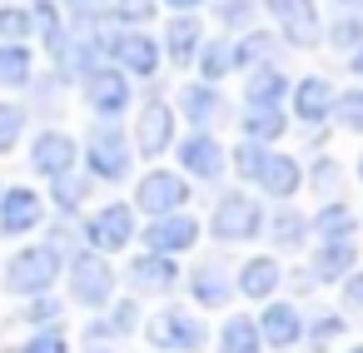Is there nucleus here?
<instances>
[{"label": "nucleus", "mask_w": 363, "mask_h": 353, "mask_svg": "<svg viewBox=\"0 0 363 353\" xmlns=\"http://www.w3.org/2000/svg\"><path fill=\"white\" fill-rule=\"evenodd\" d=\"M55 274H60V249L55 244H30L6 264V288L35 298V293H45L55 284Z\"/></svg>", "instance_id": "f257e3e1"}, {"label": "nucleus", "mask_w": 363, "mask_h": 353, "mask_svg": "<svg viewBox=\"0 0 363 353\" xmlns=\"http://www.w3.org/2000/svg\"><path fill=\"white\" fill-rule=\"evenodd\" d=\"M70 293H75V303H85V308H105V303H110L115 274H110V264H105L95 249L70 264Z\"/></svg>", "instance_id": "f03ea898"}, {"label": "nucleus", "mask_w": 363, "mask_h": 353, "mask_svg": "<svg viewBox=\"0 0 363 353\" xmlns=\"http://www.w3.org/2000/svg\"><path fill=\"white\" fill-rule=\"evenodd\" d=\"M90 174L95 179H125V169H130V145H125V135L115 130V125H100V130H90Z\"/></svg>", "instance_id": "7ed1b4c3"}, {"label": "nucleus", "mask_w": 363, "mask_h": 353, "mask_svg": "<svg viewBox=\"0 0 363 353\" xmlns=\"http://www.w3.org/2000/svg\"><path fill=\"white\" fill-rule=\"evenodd\" d=\"M214 234L219 239H254L259 229H264V214H259V204L249 199V194H224L219 204H214Z\"/></svg>", "instance_id": "20e7f679"}, {"label": "nucleus", "mask_w": 363, "mask_h": 353, "mask_svg": "<svg viewBox=\"0 0 363 353\" xmlns=\"http://www.w3.org/2000/svg\"><path fill=\"white\" fill-rule=\"evenodd\" d=\"M150 343L155 348H174V353H194L199 343H204V323L194 318V313H179V308H169V313H160L155 323H150Z\"/></svg>", "instance_id": "39448f33"}, {"label": "nucleus", "mask_w": 363, "mask_h": 353, "mask_svg": "<svg viewBox=\"0 0 363 353\" xmlns=\"http://www.w3.org/2000/svg\"><path fill=\"white\" fill-rule=\"evenodd\" d=\"M40 219H45V204H40V194L35 189H26V184H16V189H6L0 194V234H30V229H40Z\"/></svg>", "instance_id": "423d86ee"}, {"label": "nucleus", "mask_w": 363, "mask_h": 353, "mask_svg": "<svg viewBox=\"0 0 363 353\" xmlns=\"http://www.w3.org/2000/svg\"><path fill=\"white\" fill-rule=\"evenodd\" d=\"M30 169L45 174V179H60L75 169V140L65 130H40L35 145H30Z\"/></svg>", "instance_id": "0eeeda50"}, {"label": "nucleus", "mask_w": 363, "mask_h": 353, "mask_svg": "<svg viewBox=\"0 0 363 353\" xmlns=\"http://www.w3.org/2000/svg\"><path fill=\"white\" fill-rule=\"evenodd\" d=\"M130 234H135V214H130L125 204H110V209H100V214L90 219V229H85L90 249H100V254H115V249H125V244H130Z\"/></svg>", "instance_id": "6e6552de"}, {"label": "nucleus", "mask_w": 363, "mask_h": 353, "mask_svg": "<svg viewBox=\"0 0 363 353\" xmlns=\"http://www.w3.org/2000/svg\"><path fill=\"white\" fill-rule=\"evenodd\" d=\"M85 100H90V110L95 115H120L125 105H130V80L120 75V70H90L85 75Z\"/></svg>", "instance_id": "1a4fd4ad"}, {"label": "nucleus", "mask_w": 363, "mask_h": 353, "mask_svg": "<svg viewBox=\"0 0 363 353\" xmlns=\"http://www.w3.org/2000/svg\"><path fill=\"white\" fill-rule=\"evenodd\" d=\"M135 199H140V209H150V214H174V209L189 199V189H184V179H174V174L155 169V174H145V179H140Z\"/></svg>", "instance_id": "9d476101"}, {"label": "nucleus", "mask_w": 363, "mask_h": 353, "mask_svg": "<svg viewBox=\"0 0 363 353\" xmlns=\"http://www.w3.org/2000/svg\"><path fill=\"white\" fill-rule=\"evenodd\" d=\"M274 21L284 26V35L294 45H313L318 40V16H313V0H269Z\"/></svg>", "instance_id": "9b49d317"}, {"label": "nucleus", "mask_w": 363, "mask_h": 353, "mask_svg": "<svg viewBox=\"0 0 363 353\" xmlns=\"http://www.w3.org/2000/svg\"><path fill=\"white\" fill-rule=\"evenodd\" d=\"M194 239H199V224L184 219V214H160V219L145 229V244H150L155 254H179V249H189Z\"/></svg>", "instance_id": "f8f14e48"}, {"label": "nucleus", "mask_w": 363, "mask_h": 353, "mask_svg": "<svg viewBox=\"0 0 363 353\" xmlns=\"http://www.w3.org/2000/svg\"><path fill=\"white\" fill-rule=\"evenodd\" d=\"M174 140V110L169 105H145V115H140V130H135V145H140V155H164V145Z\"/></svg>", "instance_id": "ddd939ff"}, {"label": "nucleus", "mask_w": 363, "mask_h": 353, "mask_svg": "<svg viewBox=\"0 0 363 353\" xmlns=\"http://www.w3.org/2000/svg\"><path fill=\"white\" fill-rule=\"evenodd\" d=\"M294 115L298 120H323V115H333V85L328 80H318V75H308V80H298L294 85Z\"/></svg>", "instance_id": "4468645a"}, {"label": "nucleus", "mask_w": 363, "mask_h": 353, "mask_svg": "<svg viewBox=\"0 0 363 353\" xmlns=\"http://www.w3.org/2000/svg\"><path fill=\"white\" fill-rule=\"evenodd\" d=\"M174 274H179V269H174L169 254H145V259L130 264V284H135L140 293H160V288H169Z\"/></svg>", "instance_id": "2eb2a0df"}, {"label": "nucleus", "mask_w": 363, "mask_h": 353, "mask_svg": "<svg viewBox=\"0 0 363 353\" xmlns=\"http://www.w3.org/2000/svg\"><path fill=\"white\" fill-rule=\"evenodd\" d=\"M179 159H184V169L199 174V179H214V174L224 169V150H219L209 135H189L184 150H179Z\"/></svg>", "instance_id": "dca6fc26"}, {"label": "nucleus", "mask_w": 363, "mask_h": 353, "mask_svg": "<svg viewBox=\"0 0 363 353\" xmlns=\"http://www.w3.org/2000/svg\"><path fill=\"white\" fill-rule=\"evenodd\" d=\"M115 60L125 65V70H135V75H155V65H160V55H155V40L150 35H115Z\"/></svg>", "instance_id": "f3484780"}, {"label": "nucleus", "mask_w": 363, "mask_h": 353, "mask_svg": "<svg viewBox=\"0 0 363 353\" xmlns=\"http://www.w3.org/2000/svg\"><path fill=\"white\" fill-rule=\"evenodd\" d=\"M254 179L264 184V194L289 199V194L298 189V164H294L289 155H264V164H259V174H254Z\"/></svg>", "instance_id": "a211bd4d"}, {"label": "nucleus", "mask_w": 363, "mask_h": 353, "mask_svg": "<svg viewBox=\"0 0 363 353\" xmlns=\"http://www.w3.org/2000/svg\"><path fill=\"white\" fill-rule=\"evenodd\" d=\"M298 333H303V323H298V313H294L289 303H269V308H264L259 338H269L274 348H289V343H298Z\"/></svg>", "instance_id": "6ab92c4d"}, {"label": "nucleus", "mask_w": 363, "mask_h": 353, "mask_svg": "<svg viewBox=\"0 0 363 353\" xmlns=\"http://www.w3.org/2000/svg\"><path fill=\"white\" fill-rule=\"evenodd\" d=\"M30 75H35L30 45H0V85H6V90H21V85H30Z\"/></svg>", "instance_id": "aec40b11"}, {"label": "nucleus", "mask_w": 363, "mask_h": 353, "mask_svg": "<svg viewBox=\"0 0 363 353\" xmlns=\"http://www.w3.org/2000/svg\"><path fill=\"white\" fill-rule=\"evenodd\" d=\"M239 288H244L249 298H269V293L279 288V264H274V259H249L244 274H239Z\"/></svg>", "instance_id": "412c9836"}, {"label": "nucleus", "mask_w": 363, "mask_h": 353, "mask_svg": "<svg viewBox=\"0 0 363 353\" xmlns=\"http://www.w3.org/2000/svg\"><path fill=\"white\" fill-rule=\"evenodd\" d=\"M348 269H353V239H328V244L318 249L313 274H318V279H343Z\"/></svg>", "instance_id": "4be33fe9"}, {"label": "nucleus", "mask_w": 363, "mask_h": 353, "mask_svg": "<svg viewBox=\"0 0 363 353\" xmlns=\"http://www.w3.org/2000/svg\"><path fill=\"white\" fill-rule=\"evenodd\" d=\"M259 328H254V318H229L224 323V333H219V353H259Z\"/></svg>", "instance_id": "5701e85b"}, {"label": "nucleus", "mask_w": 363, "mask_h": 353, "mask_svg": "<svg viewBox=\"0 0 363 353\" xmlns=\"http://www.w3.org/2000/svg\"><path fill=\"white\" fill-rule=\"evenodd\" d=\"M26 35H35V16L21 6H0V45H26Z\"/></svg>", "instance_id": "b1692460"}, {"label": "nucleus", "mask_w": 363, "mask_h": 353, "mask_svg": "<svg viewBox=\"0 0 363 353\" xmlns=\"http://www.w3.org/2000/svg\"><path fill=\"white\" fill-rule=\"evenodd\" d=\"M289 90V80L279 75V70H259V75H249V105H259V110H274V100Z\"/></svg>", "instance_id": "393cba45"}, {"label": "nucleus", "mask_w": 363, "mask_h": 353, "mask_svg": "<svg viewBox=\"0 0 363 353\" xmlns=\"http://www.w3.org/2000/svg\"><path fill=\"white\" fill-rule=\"evenodd\" d=\"M194 298H199V303H209V308L229 303V284H224V274H219L214 264L194 269Z\"/></svg>", "instance_id": "a878e982"}, {"label": "nucleus", "mask_w": 363, "mask_h": 353, "mask_svg": "<svg viewBox=\"0 0 363 353\" xmlns=\"http://www.w3.org/2000/svg\"><path fill=\"white\" fill-rule=\"evenodd\" d=\"M179 110H184L189 120H214L224 105H219V95H214V90H204V85H189V90L179 95Z\"/></svg>", "instance_id": "bb28decb"}, {"label": "nucleus", "mask_w": 363, "mask_h": 353, "mask_svg": "<svg viewBox=\"0 0 363 353\" xmlns=\"http://www.w3.org/2000/svg\"><path fill=\"white\" fill-rule=\"evenodd\" d=\"M313 229H318L323 239H348V234H353V209H348V204H328V209H318Z\"/></svg>", "instance_id": "cd10ccee"}, {"label": "nucleus", "mask_w": 363, "mask_h": 353, "mask_svg": "<svg viewBox=\"0 0 363 353\" xmlns=\"http://www.w3.org/2000/svg\"><path fill=\"white\" fill-rule=\"evenodd\" d=\"M194 45H199V26H194L189 16H179V21L169 26V55H174V65H184V60L194 55Z\"/></svg>", "instance_id": "c85d7f7f"}, {"label": "nucleus", "mask_w": 363, "mask_h": 353, "mask_svg": "<svg viewBox=\"0 0 363 353\" xmlns=\"http://www.w3.org/2000/svg\"><path fill=\"white\" fill-rule=\"evenodd\" d=\"M244 135L249 140H279L284 135V115L279 110H254V115H244Z\"/></svg>", "instance_id": "c756f323"}, {"label": "nucleus", "mask_w": 363, "mask_h": 353, "mask_svg": "<svg viewBox=\"0 0 363 353\" xmlns=\"http://www.w3.org/2000/svg\"><path fill=\"white\" fill-rule=\"evenodd\" d=\"M21 130H26V110H21V105H0V155L16 150Z\"/></svg>", "instance_id": "7c9ffc66"}, {"label": "nucleus", "mask_w": 363, "mask_h": 353, "mask_svg": "<svg viewBox=\"0 0 363 353\" xmlns=\"http://www.w3.org/2000/svg\"><path fill=\"white\" fill-rule=\"evenodd\" d=\"M21 353H70V343H65L60 328H40V333H30L21 343Z\"/></svg>", "instance_id": "2f4dec72"}, {"label": "nucleus", "mask_w": 363, "mask_h": 353, "mask_svg": "<svg viewBox=\"0 0 363 353\" xmlns=\"http://www.w3.org/2000/svg\"><path fill=\"white\" fill-rule=\"evenodd\" d=\"M55 204L70 214V209H80L85 204V179H75V174H60L55 179Z\"/></svg>", "instance_id": "473e14b6"}, {"label": "nucleus", "mask_w": 363, "mask_h": 353, "mask_svg": "<svg viewBox=\"0 0 363 353\" xmlns=\"http://www.w3.org/2000/svg\"><path fill=\"white\" fill-rule=\"evenodd\" d=\"M229 70H234V45H224V40L209 45V50H204V75L219 80V75H229Z\"/></svg>", "instance_id": "72a5a7b5"}, {"label": "nucleus", "mask_w": 363, "mask_h": 353, "mask_svg": "<svg viewBox=\"0 0 363 353\" xmlns=\"http://www.w3.org/2000/svg\"><path fill=\"white\" fill-rule=\"evenodd\" d=\"M333 105H338V120H343L348 130H363V90H353V95H338Z\"/></svg>", "instance_id": "f704fd0d"}, {"label": "nucleus", "mask_w": 363, "mask_h": 353, "mask_svg": "<svg viewBox=\"0 0 363 353\" xmlns=\"http://www.w3.org/2000/svg\"><path fill=\"white\" fill-rule=\"evenodd\" d=\"M26 318H30V323H40V328H50V323L60 318V303H55V298H45V293H35V303L26 308Z\"/></svg>", "instance_id": "c9c22d12"}, {"label": "nucleus", "mask_w": 363, "mask_h": 353, "mask_svg": "<svg viewBox=\"0 0 363 353\" xmlns=\"http://www.w3.org/2000/svg\"><path fill=\"white\" fill-rule=\"evenodd\" d=\"M115 16L120 21H150L155 16V0H115Z\"/></svg>", "instance_id": "e433bc0d"}, {"label": "nucleus", "mask_w": 363, "mask_h": 353, "mask_svg": "<svg viewBox=\"0 0 363 353\" xmlns=\"http://www.w3.org/2000/svg\"><path fill=\"white\" fill-rule=\"evenodd\" d=\"M234 164H239V174H244V179H254V174H259V164H264V150L249 140V145L239 150V159H234Z\"/></svg>", "instance_id": "4c0bfd02"}, {"label": "nucleus", "mask_w": 363, "mask_h": 353, "mask_svg": "<svg viewBox=\"0 0 363 353\" xmlns=\"http://www.w3.org/2000/svg\"><path fill=\"white\" fill-rule=\"evenodd\" d=\"M274 229H279V234H274V239H279V244H298V239H303V224H298V219H294V214H284V219H279V224H274Z\"/></svg>", "instance_id": "58836bf2"}, {"label": "nucleus", "mask_w": 363, "mask_h": 353, "mask_svg": "<svg viewBox=\"0 0 363 353\" xmlns=\"http://www.w3.org/2000/svg\"><path fill=\"white\" fill-rule=\"evenodd\" d=\"M358 35H363V21H338L333 26V45H353Z\"/></svg>", "instance_id": "ea45409f"}, {"label": "nucleus", "mask_w": 363, "mask_h": 353, "mask_svg": "<svg viewBox=\"0 0 363 353\" xmlns=\"http://www.w3.org/2000/svg\"><path fill=\"white\" fill-rule=\"evenodd\" d=\"M338 333H343V318H323V323L313 328V343L323 348V343H328V338H338Z\"/></svg>", "instance_id": "a19ab883"}, {"label": "nucleus", "mask_w": 363, "mask_h": 353, "mask_svg": "<svg viewBox=\"0 0 363 353\" xmlns=\"http://www.w3.org/2000/svg\"><path fill=\"white\" fill-rule=\"evenodd\" d=\"M110 328H115V333H130V328H135V303H120V308H115V323H110Z\"/></svg>", "instance_id": "79ce46f5"}, {"label": "nucleus", "mask_w": 363, "mask_h": 353, "mask_svg": "<svg viewBox=\"0 0 363 353\" xmlns=\"http://www.w3.org/2000/svg\"><path fill=\"white\" fill-rule=\"evenodd\" d=\"M219 16H224L229 26H239V21L249 16V0H224V11H219Z\"/></svg>", "instance_id": "37998d69"}, {"label": "nucleus", "mask_w": 363, "mask_h": 353, "mask_svg": "<svg viewBox=\"0 0 363 353\" xmlns=\"http://www.w3.org/2000/svg\"><path fill=\"white\" fill-rule=\"evenodd\" d=\"M343 298H348V303H353V308H358V303H363V274H358V279H348V293H343Z\"/></svg>", "instance_id": "c03bdc74"}, {"label": "nucleus", "mask_w": 363, "mask_h": 353, "mask_svg": "<svg viewBox=\"0 0 363 353\" xmlns=\"http://www.w3.org/2000/svg\"><path fill=\"white\" fill-rule=\"evenodd\" d=\"M65 6H70L75 16H95V11H100V0H65Z\"/></svg>", "instance_id": "a18cd8bd"}, {"label": "nucleus", "mask_w": 363, "mask_h": 353, "mask_svg": "<svg viewBox=\"0 0 363 353\" xmlns=\"http://www.w3.org/2000/svg\"><path fill=\"white\" fill-rule=\"evenodd\" d=\"M169 6H174V11H189V6H199V0H169Z\"/></svg>", "instance_id": "49530a36"}, {"label": "nucleus", "mask_w": 363, "mask_h": 353, "mask_svg": "<svg viewBox=\"0 0 363 353\" xmlns=\"http://www.w3.org/2000/svg\"><path fill=\"white\" fill-rule=\"evenodd\" d=\"M353 70H358V75H363V50H358V55H353Z\"/></svg>", "instance_id": "de8ad7c7"}, {"label": "nucleus", "mask_w": 363, "mask_h": 353, "mask_svg": "<svg viewBox=\"0 0 363 353\" xmlns=\"http://www.w3.org/2000/svg\"><path fill=\"white\" fill-rule=\"evenodd\" d=\"M343 6H363V0H343Z\"/></svg>", "instance_id": "09e8293b"}, {"label": "nucleus", "mask_w": 363, "mask_h": 353, "mask_svg": "<svg viewBox=\"0 0 363 353\" xmlns=\"http://www.w3.org/2000/svg\"><path fill=\"white\" fill-rule=\"evenodd\" d=\"M358 174H363V159H358Z\"/></svg>", "instance_id": "8fccbe9b"}, {"label": "nucleus", "mask_w": 363, "mask_h": 353, "mask_svg": "<svg viewBox=\"0 0 363 353\" xmlns=\"http://www.w3.org/2000/svg\"><path fill=\"white\" fill-rule=\"evenodd\" d=\"M0 194H6V184H0Z\"/></svg>", "instance_id": "3c124183"}, {"label": "nucleus", "mask_w": 363, "mask_h": 353, "mask_svg": "<svg viewBox=\"0 0 363 353\" xmlns=\"http://www.w3.org/2000/svg\"><path fill=\"white\" fill-rule=\"evenodd\" d=\"M353 353H363V348H353Z\"/></svg>", "instance_id": "603ef678"}]
</instances>
